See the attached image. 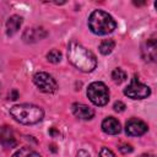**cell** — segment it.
<instances>
[{
    "label": "cell",
    "instance_id": "obj_1",
    "mask_svg": "<svg viewBox=\"0 0 157 157\" xmlns=\"http://www.w3.org/2000/svg\"><path fill=\"white\" fill-rule=\"evenodd\" d=\"M67 59L80 71L91 72L97 66L94 54L77 42H71L67 45Z\"/></svg>",
    "mask_w": 157,
    "mask_h": 157
},
{
    "label": "cell",
    "instance_id": "obj_2",
    "mask_svg": "<svg viewBox=\"0 0 157 157\" xmlns=\"http://www.w3.org/2000/svg\"><path fill=\"white\" fill-rule=\"evenodd\" d=\"M10 114L16 121L25 125H31L40 121L44 112L42 108L34 104H16L10 108Z\"/></svg>",
    "mask_w": 157,
    "mask_h": 157
},
{
    "label": "cell",
    "instance_id": "obj_3",
    "mask_svg": "<svg viewBox=\"0 0 157 157\" xmlns=\"http://www.w3.org/2000/svg\"><path fill=\"white\" fill-rule=\"evenodd\" d=\"M88 27L94 34L104 36L115 29L117 22L108 12L103 10H94L88 17Z\"/></svg>",
    "mask_w": 157,
    "mask_h": 157
},
{
    "label": "cell",
    "instance_id": "obj_4",
    "mask_svg": "<svg viewBox=\"0 0 157 157\" xmlns=\"http://www.w3.org/2000/svg\"><path fill=\"white\" fill-rule=\"evenodd\" d=\"M87 97L94 105L102 107L109 102V90L103 82L94 81L87 88Z\"/></svg>",
    "mask_w": 157,
    "mask_h": 157
},
{
    "label": "cell",
    "instance_id": "obj_5",
    "mask_svg": "<svg viewBox=\"0 0 157 157\" xmlns=\"http://www.w3.org/2000/svg\"><path fill=\"white\" fill-rule=\"evenodd\" d=\"M124 94L128 96L131 99H144V98H147L151 94V90H150L148 86L140 82L139 78L135 76L131 80V82L125 87Z\"/></svg>",
    "mask_w": 157,
    "mask_h": 157
},
{
    "label": "cell",
    "instance_id": "obj_6",
    "mask_svg": "<svg viewBox=\"0 0 157 157\" xmlns=\"http://www.w3.org/2000/svg\"><path fill=\"white\" fill-rule=\"evenodd\" d=\"M33 82L44 93H54L58 90V83L55 78L48 72H43V71L36 72L33 76Z\"/></svg>",
    "mask_w": 157,
    "mask_h": 157
},
{
    "label": "cell",
    "instance_id": "obj_7",
    "mask_svg": "<svg viewBox=\"0 0 157 157\" xmlns=\"http://www.w3.org/2000/svg\"><path fill=\"white\" fill-rule=\"evenodd\" d=\"M147 129L148 128L146 123L136 118L130 119L129 121H126V125H125V131L129 136H141L147 131Z\"/></svg>",
    "mask_w": 157,
    "mask_h": 157
},
{
    "label": "cell",
    "instance_id": "obj_8",
    "mask_svg": "<svg viewBox=\"0 0 157 157\" xmlns=\"http://www.w3.org/2000/svg\"><path fill=\"white\" fill-rule=\"evenodd\" d=\"M141 54H142L144 60H146L148 63H155L156 61V58H157V42H156L155 38H150L142 44Z\"/></svg>",
    "mask_w": 157,
    "mask_h": 157
},
{
    "label": "cell",
    "instance_id": "obj_9",
    "mask_svg": "<svg viewBox=\"0 0 157 157\" xmlns=\"http://www.w3.org/2000/svg\"><path fill=\"white\" fill-rule=\"evenodd\" d=\"M48 36L47 31L43 27H31L25 29L23 34H22V39L26 43H36L38 40H42L43 38H45Z\"/></svg>",
    "mask_w": 157,
    "mask_h": 157
},
{
    "label": "cell",
    "instance_id": "obj_10",
    "mask_svg": "<svg viewBox=\"0 0 157 157\" xmlns=\"http://www.w3.org/2000/svg\"><path fill=\"white\" fill-rule=\"evenodd\" d=\"M0 142L6 148H12V147L17 146L18 142L15 137L13 130L10 126H7V125L0 126Z\"/></svg>",
    "mask_w": 157,
    "mask_h": 157
},
{
    "label": "cell",
    "instance_id": "obj_11",
    "mask_svg": "<svg viewBox=\"0 0 157 157\" xmlns=\"http://www.w3.org/2000/svg\"><path fill=\"white\" fill-rule=\"evenodd\" d=\"M71 110H72V114L81 120H90L94 115V110L91 107L82 103H74L71 105Z\"/></svg>",
    "mask_w": 157,
    "mask_h": 157
},
{
    "label": "cell",
    "instance_id": "obj_12",
    "mask_svg": "<svg viewBox=\"0 0 157 157\" xmlns=\"http://www.w3.org/2000/svg\"><path fill=\"white\" fill-rule=\"evenodd\" d=\"M102 130L105 132V134H109V135H117L120 132L121 128H120V123L113 118V117H108L105 118L103 121H102Z\"/></svg>",
    "mask_w": 157,
    "mask_h": 157
},
{
    "label": "cell",
    "instance_id": "obj_13",
    "mask_svg": "<svg viewBox=\"0 0 157 157\" xmlns=\"http://www.w3.org/2000/svg\"><path fill=\"white\" fill-rule=\"evenodd\" d=\"M22 25V17L18 15H12L9 17V20L6 21V34L9 37H12L13 34H16L20 29Z\"/></svg>",
    "mask_w": 157,
    "mask_h": 157
},
{
    "label": "cell",
    "instance_id": "obj_14",
    "mask_svg": "<svg viewBox=\"0 0 157 157\" xmlns=\"http://www.w3.org/2000/svg\"><path fill=\"white\" fill-rule=\"evenodd\" d=\"M114 47H115V42H114L113 39H104V40L101 42L98 49H99L101 54H103V55H108V54H110V53L113 52Z\"/></svg>",
    "mask_w": 157,
    "mask_h": 157
},
{
    "label": "cell",
    "instance_id": "obj_15",
    "mask_svg": "<svg viewBox=\"0 0 157 157\" xmlns=\"http://www.w3.org/2000/svg\"><path fill=\"white\" fill-rule=\"evenodd\" d=\"M12 157H40V155L31 147H22L18 151H16L12 155Z\"/></svg>",
    "mask_w": 157,
    "mask_h": 157
},
{
    "label": "cell",
    "instance_id": "obj_16",
    "mask_svg": "<svg viewBox=\"0 0 157 157\" xmlns=\"http://www.w3.org/2000/svg\"><path fill=\"white\" fill-rule=\"evenodd\" d=\"M126 77H128L126 72H125L123 69H120V67L114 69L113 72H112V78H113V81H114L115 83H118V85H120L121 82H124V81L126 80Z\"/></svg>",
    "mask_w": 157,
    "mask_h": 157
},
{
    "label": "cell",
    "instance_id": "obj_17",
    "mask_svg": "<svg viewBox=\"0 0 157 157\" xmlns=\"http://www.w3.org/2000/svg\"><path fill=\"white\" fill-rule=\"evenodd\" d=\"M61 53L58 50V49H52L48 54H47V59L50 61V63H53V64H58L60 60H61Z\"/></svg>",
    "mask_w": 157,
    "mask_h": 157
},
{
    "label": "cell",
    "instance_id": "obj_18",
    "mask_svg": "<svg viewBox=\"0 0 157 157\" xmlns=\"http://www.w3.org/2000/svg\"><path fill=\"white\" fill-rule=\"evenodd\" d=\"M119 151H120L121 153L126 155V153L132 152V147H131V145H129V144H120V145H119Z\"/></svg>",
    "mask_w": 157,
    "mask_h": 157
},
{
    "label": "cell",
    "instance_id": "obj_19",
    "mask_svg": "<svg viewBox=\"0 0 157 157\" xmlns=\"http://www.w3.org/2000/svg\"><path fill=\"white\" fill-rule=\"evenodd\" d=\"M99 157H115V155L107 147H102L99 151Z\"/></svg>",
    "mask_w": 157,
    "mask_h": 157
},
{
    "label": "cell",
    "instance_id": "obj_20",
    "mask_svg": "<svg viewBox=\"0 0 157 157\" xmlns=\"http://www.w3.org/2000/svg\"><path fill=\"white\" fill-rule=\"evenodd\" d=\"M113 108H114V110H115V112L121 113V112H124V110H125V108H126V107H125V104H124L123 102L117 101V102L114 103V107H113Z\"/></svg>",
    "mask_w": 157,
    "mask_h": 157
},
{
    "label": "cell",
    "instance_id": "obj_21",
    "mask_svg": "<svg viewBox=\"0 0 157 157\" xmlns=\"http://www.w3.org/2000/svg\"><path fill=\"white\" fill-rule=\"evenodd\" d=\"M17 97H18V92H17L16 90H12V91L10 92V94H9V99H12V101L17 99Z\"/></svg>",
    "mask_w": 157,
    "mask_h": 157
},
{
    "label": "cell",
    "instance_id": "obj_22",
    "mask_svg": "<svg viewBox=\"0 0 157 157\" xmlns=\"http://www.w3.org/2000/svg\"><path fill=\"white\" fill-rule=\"evenodd\" d=\"M77 157H90V155H88V152H86V151L81 150V151H78V152H77Z\"/></svg>",
    "mask_w": 157,
    "mask_h": 157
},
{
    "label": "cell",
    "instance_id": "obj_23",
    "mask_svg": "<svg viewBox=\"0 0 157 157\" xmlns=\"http://www.w3.org/2000/svg\"><path fill=\"white\" fill-rule=\"evenodd\" d=\"M140 157H155V156L151 155V153H144V155H141Z\"/></svg>",
    "mask_w": 157,
    "mask_h": 157
}]
</instances>
